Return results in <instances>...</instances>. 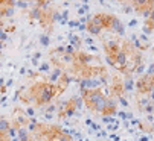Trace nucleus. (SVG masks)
<instances>
[{
  "label": "nucleus",
  "mask_w": 154,
  "mask_h": 141,
  "mask_svg": "<svg viewBox=\"0 0 154 141\" xmlns=\"http://www.w3.org/2000/svg\"><path fill=\"white\" fill-rule=\"evenodd\" d=\"M142 31H143V34L145 35H151L152 32H154V23L152 21H149L148 18L145 20V23L142 25Z\"/></svg>",
  "instance_id": "8"
},
{
  "label": "nucleus",
  "mask_w": 154,
  "mask_h": 141,
  "mask_svg": "<svg viewBox=\"0 0 154 141\" xmlns=\"http://www.w3.org/2000/svg\"><path fill=\"white\" fill-rule=\"evenodd\" d=\"M70 2H72V0H70Z\"/></svg>",
  "instance_id": "32"
},
{
  "label": "nucleus",
  "mask_w": 154,
  "mask_h": 141,
  "mask_svg": "<svg viewBox=\"0 0 154 141\" xmlns=\"http://www.w3.org/2000/svg\"><path fill=\"white\" fill-rule=\"evenodd\" d=\"M67 25H69V28H78L79 21H76V20H70V21H67Z\"/></svg>",
  "instance_id": "22"
},
{
  "label": "nucleus",
  "mask_w": 154,
  "mask_h": 141,
  "mask_svg": "<svg viewBox=\"0 0 154 141\" xmlns=\"http://www.w3.org/2000/svg\"><path fill=\"white\" fill-rule=\"evenodd\" d=\"M110 32H115V34H118L119 37H124L125 35V25L124 23L115 15V18H113V21H112V26H110Z\"/></svg>",
  "instance_id": "5"
},
{
  "label": "nucleus",
  "mask_w": 154,
  "mask_h": 141,
  "mask_svg": "<svg viewBox=\"0 0 154 141\" xmlns=\"http://www.w3.org/2000/svg\"><path fill=\"white\" fill-rule=\"evenodd\" d=\"M3 49V41H0V50Z\"/></svg>",
  "instance_id": "30"
},
{
  "label": "nucleus",
  "mask_w": 154,
  "mask_h": 141,
  "mask_svg": "<svg viewBox=\"0 0 154 141\" xmlns=\"http://www.w3.org/2000/svg\"><path fill=\"white\" fill-rule=\"evenodd\" d=\"M121 141H125V140H121Z\"/></svg>",
  "instance_id": "31"
},
{
  "label": "nucleus",
  "mask_w": 154,
  "mask_h": 141,
  "mask_svg": "<svg viewBox=\"0 0 154 141\" xmlns=\"http://www.w3.org/2000/svg\"><path fill=\"white\" fill-rule=\"evenodd\" d=\"M142 112H145V114H154V103H148L143 109H142Z\"/></svg>",
  "instance_id": "17"
},
{
  "label": "nucleus",
  "mask_w": 154,
  "mask_h": 141,
  "mask_svg": "<svg viewBox=\"0 0 154 141\" xmlns=\"http://www.w3.org/2000/svg\"><path fill=\"white\" fill-rule=\"evenodd\" d=\"M148 94H149V96H148L149 102H151V103H154V88H152V90H151V91H149Z\"/></svg>",
  "instance_id": "23"
},
{
  "label": "nucleus",
  "mask_w": 154,
  "mask_h": 141,
  "mask_svg": "<svg viewBox=\"0 0 154 141\" xmlns=\"http://www.w3.org/2000/svg\"><path fill=\"white\" fill-rule=\"evenodd\" d=\"M28 114L29 115H34V109H28Z\"/></svg>",
  "instance_id": "29"
},
{
  "label": "nucleus",
  "mask_w": 154,
  "mask_h": 141,
  "mask_svg": "<svg viewBox=\"0 0 154 141\" xmlns=\"http://www.w3.org/2000/svg\"><path fill=\"white\" fill-rule=\"evenodd\" d=\"M63 91L58 88L57 84H45V82H37L34 84L31 88H29V99H28V103H35L37 106H45L48 105L54 97L60 96Z\"/></svg>",
  "instance_id": "1"
},
{
  "label": "nucleus",
  "mask_w": 154,
  "mask_h": 141,
  "mask_svg": "<svg viewBox=\"0 0 154 141\" xmlns=\"http://www.w3.org/2000/svg\"><path fill=\"white\" fill-rule=\"evenodd\" d=\"M87 11H89V5H85V3H82L81 6H79V9H78V14L79 15H84Z\"/></svg>",
  "instance_id": "19"
},
{
  "label": "nucleus",
  "mask_w": 154,
  "mask_h": 141,
  "mask_svg": "<svg viewBox=\"0 0 154 141\" xmlns=\"http://www.w3.org/2000/svg\"><path fill=\"white\" fill-rule=\"evenodd\" d=\"M130 2H131V8H134L139 15L143 9H152L154 6V0H130Z\"/></svg>",
  "instance_id": "4"
},
{
  "label": "nucleus",
  "mask_w": 154,
  "mask_h": 141,
  "mask_svg": "<svg viewBox=\"0 0 154 141\" xmlns=\"http://www.w3.org/2000/svg\"><path fill=\"white\" fill-rule=\"evenodd\" d=\"M3 32H5V31H3V25H2V21H0V37H2Z\"/></svg>",
  "instance_id": "27"
},
{
  "label": "nucleus",
  "mask_w": 154,
  "mask_h": 141,
  "mask_svg": "<svg viewBox=\"0 0 154 141\" xmlns=\"http://www.w3.org/2000/svg\"><path fill=\"white\" fill-rule=\"evenodd\" d=\"M11 129V123L5 117H0V134H8V131Z\"/></svg>",
  "instance_id": "7"
},
{
  "label": "nucleus",
  "mask_w": 154,
  "mask_h": 141,
  "mask_svg": "<svg viewBox=\"0 0 154 141\" xmlns=\"http://www.w3.org/2000/svg\"><path fill=\"white\" fill-rule=\"evenodd\" d=\"M148 103H149V99H148V97H142V99H140V97L137 96V108H139L140 112H142V109H143Z\"/></svg>",
  "instance_id": "13"
},
{
  "label": "nucleus",
  "mask_w": 154,
  "mask_h": 141,
  "mask_svg": "<svg viewBox=\"0 0 154 141\" xmlns=\"http://www.w3.org/2000/svg\"><path fill=\"white\" fill-rule=\"evenodd\" d=\"M134 79L131 78V75H125V79L122 81V85H124V91L128 93V91H133L134 90Z\"/></svg>",
  "instance_id": "6"
},
{
  "label": "nucleus",
  "mask_w": 154,
  "mask_h": 141,
  "mask_svg": "<svg viewBox=\"0 0 154 141\" xmlns=\"http://www.w3.org/2000/svg\"><path fill=\"white\" fill-rule=\"evenodd\" d=\"M14 6L21 8V9H26V8H28V0H15V2H14Z\"/></svg>",
  "instance_id": "15"
},
{
  "label": "nucleus",
  "mask_w": 154,
  "mask_h": 141,
  "mask_svg": "<svg viewBox=\"0 0 154 141\" xmlns=\"http://www.w3.org/2000/svg\"><path fill=\"white\" fill-rule=\"evenodd\" d=\"M121 49H122V44H121L119 41H115V40H113V41L104 43V52H105L107 59H113Z\"/></svg>",
  "instance_id": "3"
},
{
  "label": "nucleus",
  "mask_w": 154,
  "mask_h": 141,
  "mask_svg": "<svg viewBox=\"0 0 154 141\" xmlns=\"http://www.w3.org/2000/svg\"><path fill=\"white\" fill-rule=\"evenodd\" d=\"M116 114H118V117H119L121 120H128V117H127V112H125V111H118Z\"/></svg>",
  "instance_id": "20"
},
{
  "label": "nucleus",
  "mask_w": 154,
  "mask_h": 141,
  "mask_svg": "<svg viewBox=\"0 0 154 141\" xmlns=\"http://www.w3.org/2000/svg\"><path fill=\"white\" fill-rule=\"evenodd\" d=\"M145 75H149V76H154V64H149L148 68H146V73Z\"/></svg>",
  "instance_id": "21"
},
{
  "label": "nucleus",
  "mask_w": 154,
  "mask_h": 141,
  "mask_svg": "<svg viewBox=\"0 0 154 141\" xmlns=\"http://www.w3.org/2000/svg\"><path fill=\"white\" fill-rule=\"evenodd\" d=\"M139 141H149V137H145V135H142V137L139 138Z\"/></svg>",
  "instance_id": "26"
},
{
  "label": "nucleus",
  "mask_w": 154,
  "mask_h": 141,
  "mask_svg": "<svg viewBox=\"0 0 154 141\" xmlns=\"http://www.w3.org/2000/svg\"><path fill=\"white\" fill-rule=\"evenodd\" d=\"M40 73H49V70H51V62H43L40 64Z\"/></svg>",
  "instance_id": "14"
},
{
  "label": "nucleus",
  "mask_w": 154,
  "mask_h": 141,
  "mask_svg": "<svg viewBox=\"0 0 154 141\" xmlns=\"http://www.w3.org/2000/svg\"><path fill=\"white\" fill-rule=\"evenodd\" d=\"M112 140L113 141H121V137L119 135H112Z\"/></svg>",
  "instance_id": "25"
},
{
  "label": "nucleus",
  "mask_w": 154,
  "mask_h": 141,
  "mask_svg": "<svg viewBox=\"0 0 154 141\" xmlns=\"http://www.w3.org/2000/svg\"><path fill=\"white\" fill-rule=\"evenodd\" d=\"M41 12H43V8L35 6V8H32V9L29 11V18H31V20H40Z\"/></svg>",
  "instance_id": "10"
},
{
  "label": "nucleus",
  "mask_w": 154,
  "mask_h": 141,
  "mask_svg": "<svg viewBox=\"0 0 154 141\" xmlns=\"http://www.w3.org/2000/svg\"><path fill=\"white\" fill-rule=\"evenodd\" d=\"M75 52H76V49L72 46V44H69V46H64V53H67V55H75Z\"/></svg>",
  "instance_id": "16"
},
{
  "label": "nucleus",
  "mask_w": 154,
  "mask_h": 141,
  "mask_svg": "<svg viewBox=\"0 0 154 141\" xmlns=\"http://www.w3.org/2000/svg\"><path fill=\"white\" fill-rule=\"evenodd\" d=\"M40 44H41L43 47H49V46H51V37H49L48 34L40 35Z\"/></svg>",
  "instance_id": "12"
},
{
  "label": "nucleus",
  "mask_w": 154,
  "mask_h": 141,
  "mask_svg": "<svg viewBox=\"0 0 154 141\" xmlns=\"http://www.w3.org/2000/svg\"><path fill=\"white\" fill-rule=\"evenodd\" d=\"M118 100H119V103L122 105V108H130V105H128V102H127V99H125V96H118Z\"/></svg>",
  "instance_id": "18"
},
{
  "label": "nucleus",
  "mask_w": 154,
  "mask_h": 141,
  "mask_svg": "<svg viewBox=\"0 0 154 141\" xmlns=\"http://www.w3.org/2000/svg\"><path fill=\"white\" fill-rule=\"evenodd\" d=\"M128 26H130V28H136V26H137V20H136V18H133V20H131V21L128 23Z\"/></svg>",
  "instance_id": "24"
},
{
  "label": "nucleus",
  "mask_w": 154,
  "mask_h": 141,
  "mask_svg": "<svg viewBox=\"0 0 154 141\" xmlns=\"http://www.w3.org/2000/svg\"><path fill=\"white\" fill-rule=\"evenodd\" d=\"M85 43L92 46V44H93V40H92V38H87V40H85Z\"/></svg>",
  "instance_id": "28"
},
{
  "label": "nucleus",
  "mask_w": 154,
  "mask_h": 141,
  "mask_svg": "<svg viewBox=\"0 0 154 141\" xmlns=\"http://www.w3.org/2000/svg\"><path fill=\"white\" fill-rule=\"evenodd\" d=\"M67 38H69V44H72L76 50L81 47V40H79L75 34H69V37H67Z\"/></svg>",
  "instance_id": "11"
},
{
  "label": "nucleus",
  "mask_w": 154,
  "mask_h": 141,
  "mask_svg": "<svg viewBox=\"0 0 154 141\" xmlns=\"http://www.w3.org/2000/svg\"><path fill=\"white\" fill-rule=\"evenodd\" d=\"M82 94V102L87 105L92 112H101L105 106L107 102V91L101 90V88H95V90H85L81 93Z\"/></svg>",
  "instance_id": "2"
},
{
  "label": "nucleus",
  "mask_w": 154,
  "mask_h": 141,
  "mask_svg": "<svg viewBox=\"0 0 154 141\" xmlns=\"http://www.w3.org/2000/svg\"><path fill=\"white\" fill-rule=\"evenodd\" d=\"M61 76H63V70L57 67L55 70H52V73H51V76H49V82H51V84H55Z\"/></svg>",
  "instance_id": "9"
}]
</instances>
